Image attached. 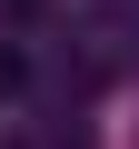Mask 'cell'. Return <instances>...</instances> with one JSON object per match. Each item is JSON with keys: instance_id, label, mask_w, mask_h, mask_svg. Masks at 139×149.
Returning a JSON list of instances; mask_svg holds the SVG:
<instances>
[{"instance_id": "6da1fadb", "label": "cell", "mask_w": 139, "mask_h": 149, "mask_svg": "<svg viewBox=\"0 0 139 149\" xmlns=\"http://www.w3.org/2000/svg\"><path fill=\"white\" fill-rule=\"evenodd\" d=\"M10 90H20V50L0 40V100H10Z\"/></svg>"}]
</instances>
